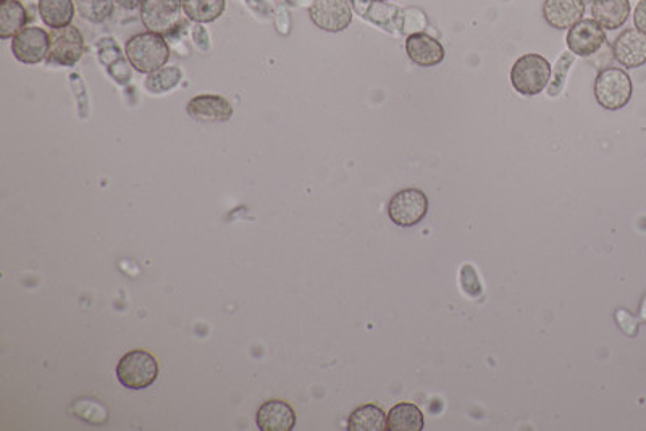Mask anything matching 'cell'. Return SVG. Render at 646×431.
<instances>
[{
    "mask_svg": "<svg viewBox=\"0 0 646 431\" xmlns=\"http://www.w3.org/2000/svg\"><path fill=\"white\" fill-rule=\"evenodd\" d=\"M51 49L47 55V65L51 67H73L84 54V38L75 26H65L51 30Z\"/></svg>",
    "mask_w": 646,
    "mask_h": 431,
    "instance_id": "cell-7",
    "label": "cell"
},
{
    "mask_svg": "<svg viewBox=\"0 0 646 431\" xmlns=\"http://www.w3.org/2000/svg\"><path fill=\"white\" fill-rule=\"evenodd\" d=\"M180 68L178 67H164L151 73L146 81V88L154 94L167 93L170 89L175 88L181 81Z\"/></svg>",
    "mask_w": 646,
    "mask_h": 431,
    "instance_id": "cell-23",
    "label": "cell"
},
{
    "mask_svg": "<svg viewBox=\"0 0 646 431\" xmlns=\"http://www.w3.org/2000/svg\"><path fill=\"white\" fill-rule=\"evenodd\" d=\"M424 430V414L417 404L398 402L386 415V431H420Z\"/></svg>",
    "mask_w": 646,
    "mask_h": 431,
    "instance_id": "cell-17",
    "label": "cell"
},
{
    "mask_svg": "<svg viewBox=\"0 0 646 431\" xmlns=\"http://www.w3.org/2000/svg\"><path fill=\"white\" fill-rule=\"evenodd\" d=\"M593 20L605 30H619L626 25L630 15L629 0H593Z\"/></svg>",
    "mask_w": 646,
    "mask_h": 431,
    "instance_id": "cell-16",
    "label": "cell"
},
{
    "mask_svg": "<svg viewBox=\"0 0 646 431\" xmlns=\"http://www.w3.org/2000/svg\"><path fill=\"white\" fill-rule=\"evenodd\" d=\"M159 362L144 349L126 352L117 365V378L126 390L141 391L156 383Z\"/></svg>",
    "mask_w": 646,
    "mask_h": 431,
    "instance_id": "cell-2",
    "label": "cell"
},
{
    "mask_svg": "<svg viewBox=\"0 0 646 431\" xmlns=\"http://www.w3.org/2000/svg\"><path fill=\"white\" fill-rule=\"evenodd\" d=\"M80 17L91 23H104L114 15L115 0H73Z\"/></svg>",
    "mask_w": 646,
    "mask_h": 431,
    "instance_id": "cell-22",
    "label": "cell"
},
{
    "mask_svg": "<svg viewBox=\"0 0 646 431\" xmlns=\"http://www.w3.org/2000/svg\"><path fill=\"white\" fill-rule=\"evenodd\" d=\"M606 33L603 26L598 25L595 20H580L577 25L572 26L567 33V47L572 54L579 57H592L601 51L605 46Z\"/></svg>",
    "mask_w": 646,
    "mask_h": 431,
    "instance_id": "cell-10",
    "label": "cell"
},
{
    "mask_svg": "<svg viewBox=\"0 0 646 431\" xmlns=\"http://www.w3.org/2000/svg\"><path fill=\"white\" fill-rule=\"evenodd\" d=\"M632 93H634L632 80L622 68H605L596 76V102L603 109L611 110V112L624 109L632 99Z\"/></svg>",
    "mask_w": 646,
    "mask_h": 431,
    "instance_id": "cell-4",
    "label": "cell"
},
{
    "mask_svg": "<svg viewBox=\"0 0 646 431\" xmlns=\"http://www.w3.org/2000/svg\"><path fill=\"white\" fill-rule=\"evenodd\" d=\"M227 0H183V12L196 23H212L222 17Z\"/></svg>",
    "mask_w": 646,
    "mask_h": 431,
    "instance_id": "cell-21",
    "label": "cell"
},
{
    "mask_svg": "<svg viewBox=\"0 0 646 431\" xmlns=\"http://www.w3.org/2000/svg\"><path fill=\"white\" fill-rule=\"evenodd\" d=\"M430 202L424 191L417 188L403 189L391 197L388 215L391 222L403 228L419 225L427 217Z\"/></svg>",
    "mask_w": 646,
    "mask_h": 431,
    "instance_id": "cell-5",
    "label": "cell"
},
{
    "mask_svg": "<svg viewBox=\"0 0 646 431\" xmlns=\"http://www.w3.org/2000/svg\"><path fill=\"white\" fill-rule=\"evenodd\" d=\"M125 54L126 59L136 72L151 75V73L165 67V63L170 59V47H168L164 36L147 31V33L135 34L133 38L128 39Z\"/></svg>",
    "mask_w": 646,
    "mask_h": 431,
    "instance_id": "cell-1",
    "label": "cell"
},
{
    "mask_svg": "<svg viewBox=\"0 0 646 431\" xmlns=\"http://www.w3.org/2000/svg\"><path fill=\"white\" fill-rule=\"evenodd\" d=\"M613 55L624 68L643 67L646 63V34L637 28L622 31L614 39Z\"/></svg>",
    "mask_w": 646,
    "mask_h": 431,
    "instance_id": "cell-11",
    "label": "cell"
},
{
    "mask_svg": "<svg viewBox=\"0 0 646 431\" xmlns=\"http://www.w3.org/2000/svg\"><path fill=\"white\" fill-rule=\"evenodd\" d=\"M309 15L312 23L327 33H341L353 23V10L346 0H314Z\"/></svg>",
    "mask_w": 646,
    "mask_h": 431,
    "instance_id": "cell-9",
    "label": "cell"
},
{
    "mask_svg": "<svg viewBox=\"0 0 646 431\" xmlns=\"http://www.w3.org/2000/svg\"><path fill=\"white\" fill-rule=\"evenodd\" d=\"M349 431H385L386 414L383 409L375 404H365V406L354 409L353 414L349 415Z\"/></svg>",
    "mask_w": 646,
    "mask_h": 431,
    "instance_id": "cell-20",
    "label": "cell"
},
{
    "mask_svg": "<svg viewBox=\"0 0 646 431\" xmlns=\"http://www.w3.org/2000/svg\"><path fill=\"white\" fill-rule=\"evenodd\" d=\"M585 0H545L543 18L554 30H571L584 18Z\"/></svg>",
    "mask_w": 646,
    "mask_h": 431,
    "instance_id": "cell-13",
    "label": "cell"
},
{
    "mask_svg": "<svg viewBox=\"0 0 646 431\" xmlns=\"http://www.w3.org/2000/svg\"><path fill=\"white\" fill-rule=\"evenodd\" d=\"M189 117L204 123H225L233 117V107L222 96L202 94L188 102L186 107Z\"/></svg>",
    "mask_w": 646,
    "mask_h": 431,
    "instance_id": "cell-14",
    "label": "cell"
},
{
    "mask_svg": "<svg viewBox=\"0 0 646 431\" xmlns=\"http://www.w3.org/2000/svg\"><path fill=\"white\" fill-rule=\"evenodd\" d=\"M120 7L126 10H136L138 7H141L144 0H115Z\"/></svg>",
    "mask_w": 646,
    "mask_h": 431,
    "instance_id": "cell-25",
    "label": "cell"
},
{
    "mask_svg": "<svg viewBox=\"0 0 646 431\" xmlns=\"http://www.w3.org/2000/svg\"><path fill=\"white\" fill-rule=\"evenodd\" d=\"M256 422L261 431H291L296 427V412L288 402L270 399L259 407Z\"/></svg>",
    "mask_w": 646,
    "mask_h": 431,
    "instance_id": "cell-15",
    "label": "cell"
},
{
    "mask_svg": "<svg viewBox=\"0 0 646 431\" xmlns=\"http://www.w3.org/2000/svg\"><path fill=\"white\" fill-rule=\"evenodd\" d=\"M551 78V65L540 54H525L517 59L511 70L512 88L522 96L533 97L543 93Z\"/></svg>",
    "mask_w": 646,
    "mask_h": 431,
    "instance_id": "cell-3",
    "label": "cell"
},
{
    "mask_svg": "<svg viewBox=\"0 0 646 431\" xmlns=\"http://www.w3.org/2000/svg\"><path fill=\"white\" fill-rule=\"evenodd\" d=\"M372 2H385V0H372Z\"/></svg>",
    "mask_w": 646,
    "mask_h": 431,
    "instance_id": "cell-26",
    "label": "cell"
},
{
    "mask_svg": "<svg viewBox=\"0 0 646 431\" xmlns=\"http://www.w3.org/2000/svg\"><path fill=\"white\" fill-rule=\"evenodd\" d=\"M406 52L411 62L422 68L437 67L446 57L443 44L427 33H414L407 36Z\"/></svg>",
    "mask_w": 646,
    "mask_h": 431,
    "instance_id": "cell-12",
    "label": "cell"
},
{
    "mask_svg": "<svg viewBox=\"0 0 646 431\" xmlns=\"http://www.w3.org/2000/svg\"><path fill=\"white\" fill-rule=\"evenodd\" d=\"M634 25L638 31L646 34V0H640L635 7Z\"/></svg>",
    "mask_w": 646,
    "mask_h": 431,
    "instance_id": "cell-24",
    "label": "cell"
},
{
    "mask_svg": "<svg viewBox=\"0 0 646 431\" xmlns=\"http://www.w3.org/2000/svg\"><path fill=\"white\" fill-rule=\"evenodd\" d=\"M51 49V36L38 26H25L13 36L12 52L18 62L36 65L47 59Z\"/></svg>",
    "mask_w": 646,
    "mask_h": 431,
    "instance_id": "cell-8",
    "label": "cell"
},
{
    "mask_svg": "<svg viewBox=\"0 0 646 431\" xmlns=\"http://www.w3.org/2000/svg\"><path fill=\"white\" fill-rule=\"evenodd\" d=\"M28 23V12L20 0H0V38L10 39Z\"/></svg>",
    "mask_w": 646,
    "mask_h": 431,
    "instance_id": "cell-19",
    "label": "cell"
},
{
    "mask_svg": "<svg viewBox=\"0 0 646 431\" xmlns=\"http://www.w3.org/2000/svg\"><path fill=\"white\" fill-rule=\"evenodd\" d=\"M139 9L144 28L151 33L168 36L181 25L183 0H144Z\"/></svg>",
    "mask_w": 646,
    "mask_h": 431,
    "instance_id": "cell-6",
    "label": "cell"
},
{
    "mask_svg": "<svg viewBox=\"0 0 646 431\" xmlns=\"http://www.w3.org/2000/svg\"><path fill=\"white\" fill-rule=\"evenodd\" d=\"M38 7L44 25L51 30L70 26L75 18L76 7L73 0H39Z\"/></svg>",
    "mask_w": 646,
    "mask_h": 431,
    "instance_id": "cell-18",
    "label": "cell"
}]
</instances>
